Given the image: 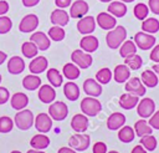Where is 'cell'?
<instances>
[{
	"label": "cell",
	"mask_w": 159,
	"mask_h": 153,
	"mask_svg": "<svg viewBox=\"0 0 159 153\" xmlns=\"http://www.w3.org/2000/svg\"><path fill=\"white\" fill-rule=\"evenodd\" d=\"M125 37H127V30H125V27L122 26V25H118L114 29L109 30L108 34L106 35L107 46L109 49H112V50L119 49V46L125 41Z\"/></svg>",
	"instance_id": "6da1fadb"
},
{
	"label": "cell",
	"mask_w": 159,
	"mask_h": 153,
	"mask_svg": "<svg viewBox=\"0 0 159 153\" xmlns=\"http://www.w3.org/2000/svg\"><path fill=\"white\" fill-rule=\"evenodd\" d=\"M81 111L87 117H94L102 111V104L97 100V97H84L81 101Z\"/></svg>",
	"instance_id": "7a4b0ae2"
},
{
	"label": "cell",
	"mask_w": 159,
	"mask_h": 153,
	"mask_svg": "<svg viewBox=\"0 0 159 153\" xmlns=\"http://www.w3.org/2000/svg\"><path fill=\"white\" fill-rule=\"evenodd\" d=\"M34 122H35V118H34L32 112L30 109H26V108L17 111V113L15 114V118H14L15 126L21 131L30 129L34 126Z\"/></svg>",
	"instance_id": "3957f363"
},
{
	"label": "cell",
	"mask_w": 159,
	"mask_h": 153,
	"mask_svg": "<svg viewBox=\"0 0 159 153\" xmlns=\"http://www.w3.org/2000/svg\"><path fill=\"white\" fill-rule=\"evenodd\" d=\"M157 39L155 36H153L152 34H147L144 31H139L134 35V44L137 45L138 49L145 51V50H150L155 46Z\"/></svg>",
	"instance_id": "277c9868"
},
{
	"label": "cell",
	"mask_w": 159,
	"mask_h": 153,
	"mask_svg": "<svg viewBox=\"0 0 159 153\" xmlns=\"http://www.w3.org/2000/svg\"><path fill=\"white\" fill-rule=\"evenodd\" d=\"M48 114L55 121H63L68 114V107L62 101L52 102L48 106Z\"/></svg>",
	"instance_id": "5b68a950"
},
{
	"label": "cell",
	"mask_w": 159,
	"mask_h": 153,
	"mask_svg": "<svg viewBox=\"0 0 159 153\" xmlns=\"http://www.w3.org/2000/svg\"><path fill=\"white\" fill-rule=\"evenodd\" d=\"M89 143H91V137L84 133H76V134L71 136V138L68 141V146L72 149H75L76 152L86 151L89 147Z\"/></svg>",
	"instance_id": "8992f818"
},
{
	"label": "cell",
	"mask_w": 159,
	"mask_h": 153,
	"mask_svg": "<svg viewBox=\"0 0 159 153\" xmlns=\"http://www.w3.org/2000/svg\"><path fill=\"white\" fill-rule=\"evenodd\" d=\"M71 60H72V62H73L76 66L80 67V70H81V68H88V67L92 65V61H93L91 53H87V52H84V51L81 50V49H77V50L72 51V53H71Z\"/></svg>",
	"instance_id": "52a82bcc"
},
{
	"label": "cell",
	"mask_w": 159,
	"mask_h": 153,
	"mask_svg": "<svg viewBox=\"0 0 159 153\" xmlns=\"http://www.w3.org/2000/svg\"><path fill=\"white\" fill-rule=\"evenodd\" d=\"M155 112V102L149 98V97H144L142 98L138 104H137V113L140 118H149L153 113Z\"/></svg>",
	"instance_id": "ba28073f"
},
{
	"label": "cell",
	"mask_w": 159,
	"mask_h": 153,
	"mask_svg": "<svg viewBox=\"0 0 159 153\" xmlns=\"http://www.w3.org/2000/svg\"><path fill=\"white\" fill-rule=\"evenodd\" d=\"M124 88H125V91L128 93H132V95L138 96V97L144 96L145 92H147V88H145V86L143 85V82L140 81L139 77H130L125 82Z\"/></svg>",
	"instance_id": "9c48e42d"
},
{
	"label": "cell",
	"mask_w": 159,
	"mask_h": 153,
	"mask_svg": "<svg viewBox=\"0 0 159 153\" xmlns=\"http://www.w3.org/2000/svg\"><path fill=\"white\" fill-rule=\"evenodd\" d=\"M37 26H39V17L35 14H27L21 19L19 24V30L20 32L27 34L35 31Z\"/></svg>",
	"instance_id": "30bf717a"
},
{
	"label": "cell",
	"mask_w": 159,
	"mask_h": 153,
	"mask_svg": "<svg viewBox=\"0 0 159 153\" xmlns=\"http://www.w3.org/2000/svg\"><path fill=\"white\" fill-rule=\"evenodd\" d=\"M96 19L93 16H83L77 22V30L82 35H91L96 29Z\"/></svg>",
	"instance_id": "8fae6325"
},
{
	"label": "cell",
	"mask_w": 159,
	"mask_h": 153,
	"mask_svg": "<svg viewBox=\"0 0 159 153\" xmlns=\"http://www.w3.org/2000/svg\"><path fill=\"white\" fill-rule=\"evenodd\" d=\"M34 126L40 133H47L52 128V118L48 113H39L35 118Z\"/></svg>",
	"instance_id": "7c38bea8"
},
{
	"label": "cell",
	"mask_w": 159,
	"mask_h": 153,
	"mask_svg": "<svg viewBox=\"0 0 159 153\" xmlns=\"http://www.w3.org/2000/svg\"><path fill=\"white\" fill-rule=\"evenodd\" d=\"M88 10H89V6L84 0H76L75 2L71 4L70 16L73 19H81L87 15Z\"/></svg>",
	"instance_id": "4fadbf2b"
},
{
	"label": "cell",
	"mask_w": 159,
	"mask_h": 153,
	"mask_svg": "<svg viewBox=\"0 0 159 153\" xmlns=\"http://www.w3.org/2000/svg\"><path fill=\"white\" fill-rule=\"evenodd\" d=\"M96 22L103 30H112L117 26V19L109 12H99L96 17Z\"/></svg>",
	"instance_id": "5bb4252c"
},
{
	"label": "cell",
	"mask_w": 159,
	"mask_h": 153,
	"mask_svg": "<svg viewBox=\"0 0 159 153\" xmlns=\"http://www.w3.org/2000/svg\"><path fill=\"white\" fill-rule=\"evenodd\" d=\"M30 41H32V42L37 46V49H39L40 51H46V50L50 49V46H51V40H50V37H48L45 32H42V31H36V32H34V34L30 36Z\"/></svg>",
	"instance_id": "9a60e30c"
},
{
	"label": "cell",
	"mask_w": 159,
	"mask_h": 153,
	"mask_svg": "<svg viewBox=\"0 0 159 153\" xmlns=\"http://www.w3.org/2000/svg\"><path fill=\"white\" fill-rule=\"evenodd\" d=\"M37 96H39V100H40L42 103L51 104V103L55 101L56 91H55L53 86H50V85H42V86H40V90H39Z\"/></svg>",
	"instance_id": "2e32d148"
},
{
	"label": "cell",
	"mask_w": 159,
	"mask_h": 153,
	"mask_svg": "<svg viewBox=\"0 0 159 153\" xmlns=\"http://www.w3.org/2000/svg\"><path fill=\"white\" fill-rule=\"evenodd\" d=\"M50 20L52 22V25L55 26H66L68 24V20H70V14L67 11H65L63 9H55L52 12H51V16H50Z\"/></svg>",
	"instance_id": "e0dca14e"
},
{
	"label": "cell",
	"mask_w": 159,
	"mask_h": 153,
	"mask_svg": "<svg viewBox=\"0 0 159 153\" xmlns=\"http://www.w3.org/2000/svg\"><path fill=\"white\" fill-rule=\"evenodd\" d=\"M99 46V41L96 36H92V35H84L81 41H80V47L81 50H83L84 52L87 53H92L94 52Z\"/></svg>",
	"instance_id": "ac0fdd59"
},
{
	"label": "cell",
	"mask_w": 159,
	"mask_h": 153,
	"mask_svg": "<svg viewBox=\"0 0 159 153\" xmlns=\"http://www.w3.org/2000/svg\"><path fill=\"white\" fill-rule=\"evenodd\" d=\"M47 66H48V61L45 56H36L31 60V62L29 65V70L34 75H40L43 71H46Z\"/></svg>",
	"instance_id": "d6986e66"
},
{
	"label": "cell",
	"mask_w": 159,
	"mask_h": 153,
	"mask_svg": "<svg viewBox=\"0 0 159 153\" xmlns=\"http://www.w3.org/2000/svg\"><path fill=\"white\" fill-rule=\"evenodd\" d=\"M83 91L87 96L91 97H98L102 93V86L101 83L94 78H87L83 82Z\"/></svg>",
	"instance_id": "ffe728a7"
},
{
	"label": "cell",
	"mask_w": 159,
	"mask_h": 153,
	"mask_svg": "<svg viewBox=\"0 0 159 153\" xmlns=\"http://www.w3.org/2000/svg\"><path fill=\"white\" fill-rule=\"evenodd\" d=\"M71 127L77 133H83L88 128V117L82 113H77L71 119Z\"/></svg>",
	"instance_id": "44dd1931"
},
{
	"label": "cell",
	"mask_w": 159,
	"mask_h": 153,
	"mask_svg": "<svg viewBox=\"0 0 159 153\" xmlns=\"http://www.w3.org/2000/svg\"><path fill=\"white\" fill-rule=\"evenodd\" d=\"M125 124V116L120 112H113L107 119V127L111 131H117Z\"/></svg>",
	"instance_id": "7402d4cb"
},
{
	"label": "cell",
	"mask_w": 159,
	"mask_h": 153,
	"mask_svg": "<svg viewBox=\"0 0 159 153\" xmlns=\"http://www.w3.org/2000/svg\"><path fill=\"white\" fill-rule=\"evenodd\" d=\"M113 78L118 83H124L130 78V68L127 65H117L113 71Z\"/></svg>",
	"instance_id": "603a6c76"
},
{
	"label": "cell",
	"mask_w": 159,
	"mask_h": 153,
	"mask_svg": "<svg viewBox=\"0 0 159 153\" xmlns=\"http://www.w3.org/2000/svg\"><path fill=\"white\" fill-rule=\"evenodd\" d=\"M107 11L114 17H123L127 14V5L125 2H122L119 0H113L109 2Z\"/></svg>",
	"instance_id": "cb8c5ba5"
},
{
	"label": "cell",
	"mask_w": 159,
	"mask_h": 153,
	"mask_svg": "<svg viewBox=\"0 0 159 153\" xmlns=\"http://www.w3.org/2000/svg\"><path fill=\"white\" fill-rule=\"evenodd\" d=\"M25 70V62L20 56H12L7 61V71L11 75H20Z\"/></svg>",
	"instance_id": "d4e9b609"
},
{
	"label": "cell",
	"mask_w": 159,
	"mask_h": 153,
	"mask_svg": "<svg viewBox=\"0 0 159 153\" xmlns=\"http://www.w3.org/2000/svg\"><path fill=\"white\" fill-rule=\"evenodd\" d=\"M10 103H11V107L16 111H21L24 109L27 104H29V97L22 93V92H16L11 96V100H10Z\"/></svg>",
	"instance_id": "484cf974"
},
{
	"label": "cell",
	"mask_w": 159,
	"mask_h": 153,
	"mask_svg": "<svg viewBox=\"0 0 159 153\" xmlns=\"http://www.w3.org/2000/svg\"><path fill=\"white\" fill-rule=\"evenodd\" d=\"M138 102H139V97L132 93H128V92L123 93L119 97V106L124 109H133L134 107H137Z\"/></svg>",
	"instance_id": "4316f807"
},
{
	"label": "cell",
	"mask_w": 159,
	"mask_h": 153,
	"mask_svg": "<svg viewBox=\"0 0 159 153\" xmlns=\"http://www.w3.org/2000/svg\"><path fill=\"white\" fill-rule=\"evenodd\" d=\"M140 81L143 82V85L145 87L154 88V87H157V85L159 82V78H158L157 73L153 70H145L140 75Z\"/></svg>",
	"instance_id": "83f0119b"
},
{
	"label": "cell",
	"mask_w": 159,
	"mask_h": 153,
	"mask_svg": "<svg viewBox=\"0 0 159 153\" xmlns=\"http://www.w3.org/2000/svg\"><path fill=\"white\" fill-rule=\"evenodd\" d=\"M30 146L34 148V149H39V151H42L45 148H47L50 146V138L47 136H45V133H40V134H36L31 138L30 141Z\"/></svg>",
	"instance_id": "f1b7e54d"
},
{
	"label": "cell",
	"mask_w": 159,
	"mask_h": 153,
	"mask_svg": "<svg viewBox=\"0 0 159 153\" xmlns=\"http://www.w3.org/2000/svg\"><path fill=\"white\" fill-rule=\"evenodd\" d=\"M63 93L66 96L67 100L70 101H76L80 98V87L72 82V81H68L67 83H65L63 86Z\"/></svg>",
	"instance_id": "f546056e"
},
{
	"label": "cell",
	"mask_w": 159,
	"mask_h": 153,
	"mask_svg": "<svg viewBox=\"0 0 159 153\" xmlns=\"http://www.w3.org/2000/svg\"><path fill=\"white\" fill-rule=\"evenodd\" d=\"M133 129L135 132V136H138V137H144V136L152 134V132H153V128L149 126V123L144 118L138 119L134 123V128Z\"/></svg>",
	"instance_id": "4dcf8cb0"
},
{
	"label": "cell",
	"mask_w": 159,
	"mask_h": 153,
	"mask_svg": "<svg viewBox=\"0 0 159 153\" xmlns=\"http://www.w3.org/2000/svg\"><path fill=\"white\" fill-rule=\"evenodd\" d=\"M40 85H41V78L34 73L25 76L22 80V86L27 91H35V90L40 88Z\"/></svg>",
	"instance_id": "1f68e13d"
},
{
	"label": "cell",
	"mask_w": 159,
	"mask_h": 153,
	"mask_svg": "<svg viewBox=\"0 0 159 153\" xmlns=\"http://www.w3.org/2000/svg\"><path fill=\"white\" fill-rule=\"evenodd\" d=\"M142 31L154 35L159 31V20L155 17H147L142 22Z\"/></svg>",
	"instance_id": "d6a6232c"
},
{
	"label": "cell",
	"mask_w": 159,
	"mask_h": 153,
	"mask_svg": "<svg viewBox=\"0 0 159 153\" xmlns=\"http://www.w3.org/2000/svg\"><path fill=\"white\" fill-rule=\"evenodd\" d=\"M80 73H81L80 67L76 66L73 62L66 63V65L63 66V68H62V75H63L66 78H68L70 81H73V80L78 78V77H80Z\"/></svg>",
	"instance_id": "836d02e7"
},
{
	"label": "cell",
	"mask_w": 159,
	"mask_h": 153,
	"mask_svg": "<svg viewBox=\"0 0 159 153\" xmlns=\"http://www.w3.org/2000/svg\"><path fill=\"white\" fill-rule=\"evenodd\" d=\"M137 45L134 44V41H132V40H125L120 46H119V55H120V57H123V58H125V57H128V56H130V55H134V53H137Z\"/></svg>",
	"instance_id": "e575fe53"
},
{
	"label": "cell",
	"mask_w": 159,
	"mask_h": 153,
	"mask_svg": "<svg viewBox=\"0 0 159 153\" xmlns=\"http://www.w3.org/2000/svg\"><path fill=\"white\" fill-rule=\"evenodd\" d=\"M118 131H119L118 132V139L120 142H123V143H130V142H133V139L135 137V132H134V129L132 127L123 126Z\"/></svg>",
	"instance_id": "d590c367"
},
{
	"label": "cell",
	"mask_w": 159,
	"mask_h": 153,
	"mask_svg": "<svg viewBox=\"0 0 159 153\" xmlns=\"http://www.w3.org/2000/svg\"><path fill=\"white\" fill-rule=\"evenodd\" d=\"M46 77L50 81V85L53 87H60L62 85L63 75H61L57 68H48L46 72Z\"/></svg>",
	"instance_id": "8d00e7d4"
},
{
	"label": "cell",
	"mask_w": 159,
	"mask_h": 153,
	"mask_svg": "<svg viewBox=\"0 0 159 153\" xmlns=\"http://www.w3.org/2000/svg\"><path fill=\"white\" fill-rule=\"evenodd\" d=\"M21 52L25 57L27 58H34L37 56V52H39V49L37 46L32 42V41H25L21 46Z\"/></svg>",
	"instance_id": "74e56055"
},
{
	"label": "cell",
	"mask_w": 159,
	"mask_h": 153,
	"mask_svg": "<svg viewBox=\"0 0 159 153\" xmlns=\"http://www.w3.org/2000/svg\"><path fill=\"white\" fill-rule=\"evenodd\" d=\"M113 78V72L108 68V67H103L101 70L97 71L96 73V80L101 83V85H107L109 83V81Z\"/></svg>",
	"instance_id": "f35d334b"
},
{
	"label": "cell",
	"mask_w": 159,
	"mask_h": 153,
	"mask_svg": "<svg viewBox=\"0 0 159 153\" xmlns=\"http://www.w3.org/2000/svg\"><path fill=\"white\" fill-rule=\"evenodd\" d=\"M124 65H127L130 70H134L135 71V70H139L142 67L143 58L139 55L134 53V55H130V56H128V57L124 58Z\"/></svg>",
	"instance_id": "ab89813d"
},
{
	"label": "cell",
	"mask_w": 159,
	"mask_h": 153,
	"mask_svg": "<svg viewBox=\"0 0 159 153\" xmlns=\"http://www.w3.org/2000/svg\"><path fill=\"white\" fill-rule=\"evenodd\" d=\"M133 14L134 16L138 19V20H145L148 17V14H149V7L148 5H145L144 2H138L134 9H133Z\"/></svg>",
	"instance_id": "60d3db41"
},
{
	"label": "cell",
	"mask_w": 159,
	"mask_h": 153,
	"mask_svg": "<svg viewBox=\"0 0 159 153\" xmlns=\"http://www.w3.org/2000/svg\"><path fill=\"white\" fill-rule=\"evenodd\" d=\"M65 35H66V32H65V30H63V27H61V26H52V27H50V30H48V32H47V36L50 37V40H52V41H62L63 39H65Z\"/></svg>",
	"instance_id": "b9f144b4"
},
{
	"label": "cell",
	"mask_w": 159,
	"mask_h": 153,
	"mask_svg": "<svg viewBox=\"0 0 159 153\" xmlns=\"http://www.w3.org/2000/svg\"><path fill=\"white\" fill-rule=\"evenodd\" d=\"M140 144L149 152L154 151L158 146V141L154 136L152 134H148V136H144V137H140Z\"/></svg>",
	"instance_id": "7bdbcfd3"
},
{
	"label": "cell",
	"mask_w": 159,
	"mask_h": 153,
	"mask_svg": "<svg viewBox=\"0 0 159 153\" xmlns=\"http://www.w3.org/2000/svg\"><path fill=\"white\" fill-rule=\"evenodd\" d=\"M14 128V121L7 116L0 117V133H9Z\"/></svg>",
	"instance_id": "ee69618b"
},
{
	"label": "cell",
	"mask_w": 159,
	"mask_h": 153,
	"mask_svg": "<svg viewBox=\"0 0 159 153\" xmlns=\"http://www.w3.org/2000/svg\"><path fill=\"white\" fill-rule=\"evenodd\" d=\"M12 27V21L9 16H0V34H7Z\"/></svg>",
	"instance_id": "f6af8a7d"
},
{
	"label": "cell",
	"mask_w": 159,
	"mask_h": 153,
	"mask_svg": "<svg viewBox=\"0 0 159 153\" xmlns=\"http://www.w3.org/2000/svg\"><path fill=\"white\" fill-rule=\"evenodd\" d=\"M148 123H149V126H150L153 129H158V131H159V111H155V112L149 117Z\"/></svg>",
	"instance_id": "bcb514c9"
},
{
	"label": "cell",
	"mask_w": 159,
	"mask_h": 153,
	"mask_svg": "<svg viewBox=\"0 0 159 153\" xmlns=\"http://www.w3.org/2000/svg\"><path fill=\"white\" fill-rule=\"evenodd\" d=\"M92 153H107V144L104 142H96L93 144Z\"/></svg>",
	"instance_id": "7dc6e473"
},
{
	"label": "cell",
	"mask_w": 159,
	"mask_h": 153,
	"mask_svg": "<svg viewBox=\"0 0 159 153\" xmlns=\"http://www.w3.org/2000/svg\"><path fill=\"white\" fill-rule=\"evenodd\" d=\"M10 98V93H9V90L6 87H2L0 86V104H4L9 101Z\"/></svg>",
	"instance_id": "c3c4849f"
},
{
	"label": "cell",
	"mask_w": 159,
	"mask_h": 153,
	"mask_svg": "<svg viewBox=\"0 0 159 153\" xmlns=\"http://www.w3.org/2000/svg\"><path fill=\"white\" fill-rule=\"evenodd\" d=\"M148 7L149 11H152L154 15H159V0H149Z\"/></svg>",
	"instance_id": "681fc988"
},
{
	"label": "cell",
	"mask_w": 159,
	"mask_h": 153,
	"mask_svg": "<svg viewBox=\"0 0 159 153\" xmlns=\"http://www.w3.org/2000/svg\"><path fill=\"white\" fill-rule=\"evenodd\" d=\"M149 58L155 62V63H159V45H155L152 51H150V55H149Z\"/></svg>",
	"instance_id": "f907efd6"
},
{
	"label": "cell",
	"mask_w": 159,
	"mask_h": 153,
	"mask_svg": "<svg viewBox=\"0 0 159 153\" xmlns=\"http://www.w3.org/2000/svg\"><path fill=\"white\" fill-rule=\"evenodd\" d=\"M55 4L58 9H66L72 4V0H55Z\"/></svg>",
	"instance_id": "816d5d0a"
},
{
	"label": "cell",
	"mask_w": 159,
	"mask_h": 153,
	"mask_svg": "<svg viewBox=\"0 0 159 153\" xmlns=\"http://www.w3.org/2000/svg\"><path fill=\"white\" fill-rule=\"evenodd\" d=\"M9 11V2L5 0H0V16L5 15Z\"/></svg>",
	"instance_id": "f5cc1de1"
},
{
	"label": "cell",
	"mask_w": 159,
	"mask_h": 153,
	"mask_svg": "<svg viewBox=\"0 0 159 153\" xmlns=\"http://www.w3.org/2000/svg\"><path fill=\"white\" fill-rule=\"evenodd\" d=\"M21 1L25 7H34L40 2V0H21Z\"/></svg>",
	"instance_id": "db71d44e"
},
{
	"label": "cell",
	"mask_w": 159,
	"mask_h": 153,
	"mask_svg": "<svg viewBox=\"0 0 159 153\" xmlns=\"http://www.w3.org/2000/svg\"><path fill=\"white\" fill-rule=\"evenodd\" d=\"M148 151L142 146V144H138V146H135L133 149H132V152L130 153H147Z\"/></svg>",
	"instance_id": "11a10c76"
},
{
	"label": "cell",
	"mask_w": 159,
	"mask_h": 153,
	"mask_svg": "<svg viewBox=\"0 0 159 153\" xmlns=\"http://www.w3.org/2000/svg\"><path fill=\"white\" fill-rule=\"evenodd\" d=\"M57 153H77V152L75 149H72L71 147H62V148L58 149Z\"/></svg>",
	"instance_id": "9f6ffc18"
},
{
	"label": "cell",
	"mask_w": 159,
	"mask_h": 153,
	"mask_svg": "<svg viewBox=\"0 0 159 153\" xmlns=\"http://www.w3.org/2000/svg\"><path fill=\"white\" fill-rule=\"evenodd\" d=\"M5 60H6V53H5V52H2V51H0V65H1Z\"/></svg>",
	"instance_id": "6f0895ef"
},
{
	"label": "cell",
	"mask_w": 159,
	"mask_h": 153,
	"mask_svg": "<svg viewBox=\"0 0 159 153\" xmlns=\"http://www.w3.org/2000/svg\"><path fill=\"white\" fill-rule=\"evenodd\" d=\"M155 73H157V76H158V78H159V63H155L154 66H153V68H152Z\"/></svg>",
	"instance_id": "680465c9"
},
{
	"label": "cell",
	"mask_w": 159,
	"mask_h": 153,
	"mask_svg": "<svg viewBox=\"0 0 159 153\" xmlns=\"http://www.w3.org/2000/svg\"><path fill=\"white\" fill-rule=\"evenodd\" d=\"M27 153H45V152H42V151H39V149H29L27 151Z\"/></svg>",
	"instance_id": "91938a15"
},
{
	"label": "cell",
	"mask_w": 159,
	"mask_h": 153,
	"mask_svg": "<svg viewBox=\"0 0 159 153\" xmlns=\"http://www.w3.org/2000/svg\"><path fill=\"white\" fill-rule=\"evenodd\" d=\"M119 1H122V2H133L134 0H119Z\"/></svg>",
	"instance_id": "94428289"
},
{
	"label": "cell",
	"mask_w": 159,
	"mask_h": 153,
	"mask_svg": "<svg viewBox=\"0 0 159 153\" xmlns=\"http://www.w3.org/2000/svg\"><path fill=\"white\" fill-rule=\"evenodd\" d=\"M99 1H102V2H111V1H113V0H99Z\"/></svg>",
	"instance_id": "6125c7cd"
},
{
	"label": "cell",
	"mask_w": 159,
	"mask_h": 153,
	"mask_svg": "<svg viewBox=\"0 0 159 153\" xmlns=\"http://www.w3.org/2000/svg\"><path fill=\"white\" fill-rule=\"evenodd\" d=\"M107 153H119V152H117V151H109V152H107Z\"/></svg>",
	"instance_id": "be15d7a7"
},
{
	"label": "cell",
	"mask_w": 159,
	"mask_h": 153,
	"mask_svg": "<svg viewBox=\"0 0 159 153\" xmlns=\"http://www.w3.org/2000/svg\"><path fill=\"white\" fill-rule=\"evenodd\" d=\"M10 153H21L20 151H12V152H10Z\"/></svg>",
	"instance_id": "e7e4bbea"
},
{
	"label": "cell",
	"mask_w": 159,
	"mask_h": 153,
	"mask_svg": "<svg viewBox=\"0 0 159 153\" xmlns=\"http://www.w3.org/2000/svg\"><path fill=\"white\" fill-rule=\"evenodd\" d=\"M1 80H2V77H1V75H0V83H1Z\"/></svg>",
	"instance_id": "03108f58"
}]
</instances>
